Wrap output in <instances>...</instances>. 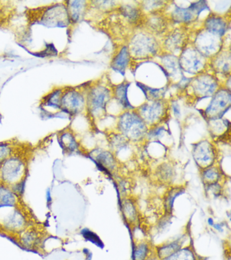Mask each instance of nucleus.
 <instances>
[{
    "label": "nucleus",
    "instance_id": "1",
    "mask_svg": "<svg viewBox=\"0 0 231 260\" xmlns=\"http://www.w3.org/2000/svg\"><path fill=\"white\" fill-rule=\"evenodd\" d=\"M23 16L25 24H38L49 28H65L67 31L70 26L64 0L36 7H26Z\"/></svg>",
    "mask_w": 231,
    "mask_h": 260
},
{
    "label": "nucleus",
    "instance_id": "2",
    "mask_svg": "<svg viewBox=\"0 0 231 260\" xmlns=\"http://www.w3.org/2000/svg\"><path fill=\"white\" fill-rule=\"evenodd\" d=\"M31 152L29 146L21 143L15 153L0 165L1 184L11 187L26 180Z\"/></svg>",
    "mask_w": 231,
    "mask_h": 260
},
{
    "label": "nucleus",
    "instance_id": "3",
    "mask_svg": "<svg viewBox=\"0 0 231 260\" xmlns=\"http://www.w3.org/2000/svg\"><path fill=\"white\" fill-rule=\"evenodd\" d=\"M126 45L131 60H151L162 52L161 40L142 28L129 36Z\"/></svg>",
    "mask_w": 231,
    "mask_h": 260
},
{
    "label": "nucleus",
    "instance_id": "4",
    "mask_svg": "<svg viewBox=\"0 0 231 260\" xmlns=\"http://www.w3.org/2000/svg\"><path fill=\"white\" fill-rule=\"evenodd\" d=\"M112 98V89L105 86L100 81H89L86 93L87 117L95 121L104 117L107 106Z\"/></svg>",
    "mask_w": 231,
    "mask_h": 260
},
{
    "label": "nucleus",
    "instance_id": "5",
    "mask_svg": "<svg viewBox=\"0 0 231 260\" xmlns=\"http://www.w3.org/2000/svg\"><path fill=\"white\" fill-rule=\"evenodd\" d=\"M220 79L210 71L190 77L188 86L182 92L192 103L212 97L221 86Z\"/></svg>",
    "mask_w": 231,
    "mask_h": 260
},
{
    "label": "nucleus",
    "instance_id": "6",
    "mask_svg": "<svg viewBox=\"0 0 231 260\" xmlns=\"http://www.w3.org/2000/svg\"><path fill=\"white\" fill-rule=\"evenodd\" d=\"M117 132L129 142H139L147 138L149 127L135 109L127 110L119 116Z\"/></svg>",
    "mask_w": 231,
    "mask_h": 260
},
{
    "label": "nucleus",
    "instance_id": "7",
    "mask_svg": "<svg viewBox=\"0 0 231 260\" xmlns=\"http://www.w3.org/2000/svg\"><path fill=\"white\" fill-rule=\"evenodd\" d=\"M88 82L79 85H64L61 98L62 113L74 119L86 114V93Z\"/></svg>",
    "mask_w": 231,
    "mask_h": 260
},
{
    "label": "nucleus",
    "instance_id": "8",
    "mask_svg": "<svg viewBox=\"0 0 231 260\" xmlns=\"http://www.w3.org/2000/svg\"><path fill=\"white\" fill-rule=\"evenodd\" d=\"M170 103L166 99L147 101L135 109L147 127L153 128L161 125L170 117Z\"/></svg>",
    "mask_w": 231,
    "mask_h": 260
},
{
    "label": "nucleus",
    "instance_id": "9",
    "mask_svg": "<svg viewBox=\"0 0 231 260\" xmlns=\"http://www.w3.org/2000/svg\"><path fill=\"white\" fill-rule=\"evenodd\" d=\"M224 43V38L202 27L191 35L190 44L210 60L223 50Z\"/></svg>",
    "mask_w": 231,
    "mask_h": 260
},
{
    "label": "nucleus",
    "instance_id": "10",
    "mask_svg": "<svg viewBox=\"0 0 231 260\" xmlns=\"http://www.w3.org/2000/svg\"><path fill=\"white\" fill-rule=\"evenodd\" d=\"M29 224V218L21 206L0 209V229L16 236Z\"/></svg>",
    "mask_w": 231,
    "mask_h": 260
},
{
    "label": "nucleus",
    "instance_id": "11",
    "mask_svg": "<svg viewBox=\"0 0 231 260\" xmlns=\"http://www.w3.org/2000/svg\"><path fill=\"white\" fill-rule=\"evenodd\" d=\"M191 35L188 26L172 28L161 38V53L178 56L190 44Z\"/></svg>",
    "mask_w": 231,
    "mask_h": 260
},
{
    "label": "nucleus",
    "instance_id": "12",
    "mask_svg": "<svg viewBox=\"0 0 231 260\" xmlns=\"http://www.w3.org/2000/svg\"><path fill=\"white\" fill-rule=\"evenodd\" d=\"M178 57L180 68L183 73L195 76L209 71L210 60L203 56L190 44L182 51Z\"/></svg>",
    "mask_w": 231,
    "mask_h": 260
},
{
    "label": "nucleus",
    "instance_id": "13",
    "mask_svg": "<svg viewBox=\"0 0 231 260\" xmlns=\"http://www.w3.org/2000/svg\"><path fill=\"white\" fill-rule=\"evenodd\" d=\"M159 57L160 64L165 71L168 80L180 90L184 91L189 83L190 78L184 76L178 62V56L161 53Z\"/></svg>",
    "mask_w": 231,
    "mask_h": 260
},
{
    "label": "nucleus",
    "instance_id": "14",
    "mask_svg": "<svg viewBox=\"0 0 231 260\" xmlns=\"http://www.w3.org/2000/svg\"><path fill=\"white\" fill-rule=\"evenodd\" d=\"M210 8L206 1L193 2L187 8L174 6L173 10L170 14V19L172 23L180 24V26H188L197 21L199 16L203 11Z\"/></svg>",
    "mask_w": 231,
    "mask_h": 260
},
{
    "label": "nucleus",
    "instance_id": "15",
    "mask_svg": "<svg viewBox=\"0 0 231 260\" xmlns=\"http://www.w3.org/2000/svg\"><path fill=\"white\" fill-rule=\"evenodd\" d=\"M219 152L214 142L202 140L193 144L192 156L200 171L216 165Z\"/></svg>",
    "mask_w": 231,
    "mask_h": 260
},
{
    "label": "nucleus",
    "instance_id": "16",
    "mask_svg": "<svg viewBox=\"0 0 231 260\" xmlns=\"http://www.w3.org/2000/svg\"><path fill=\"white\" fill-rule=\"evenodd\" d=\"M231 106L230 90L222 85L212 95L210 104L204 111L207 121L222 119Z\"/></svg>",
    "mask_w": 231,
    "mask_h": 260
},
{
    "label": "nucleus",
    "instance_id": "17",
    "mask_svg": "<svg viewBox=\"0 0 231 260\" xmlns=\"http://www.w3.org/2000/svg\"><path fill=\"white\" fill-rule=\"evenodd\" d=\"M64 88V85H55L42 95L38 106L44 116L55 117L62 114L61 98Z\"/></svg>",
    "mask_w": 231,
    "mask_h": 260
},
{
    "label": "nucleus",
    "instance_id": "18",
    "mask_svg": "<svg viewBox=\"0 0 231 260\" xmlns=\"http://www.w3.org/2000/svg\"><path fill=\"white\" fill-rule=\"evenodd\" d=\"M172 24L166 12L147 14L141 28L159 39L171 29L170 25Z\"/></svg>",
    "mask_w": 231,
    "mask_h": 260
},
{
    "label": "nucleus",
    "instance_id": "19",
    "mask_svg": "<svg viewBox=\"0 0 231 260\" xmlns=\"http://www.w3.org/2000/svg\"><path fill=\"white\" fill-rule=\"evenodd\" d=\"M64 2H65L69 22H70V26H69L68 31H67V36H68V40H71L76 26L83 20H85L90 1H85V0L66 1L64 0Z\"/></svg>",
    "mask_w": 231,
    "mask_h": 260
},
{
    "label": "nucleus",
    "instance_id": "20",
    "mask_svg": "<svg viewBox=\"0 0 231 260\" xmlns=\"http://www.w3.org/2000/svg\"><path fill=\"white\" fill-rule=\"evenodd\" d=\"M18 243L23 249L34 251L40 250L44 234L39 227L29 224L15 236Z\"/></svg>",
    "mask_w": 231,
    "mask_h": 260
},
{
    "label": "nucleus",
    "instance_id": "21",
    "mask_svg": "<svg viewBox=\"0 0 231 260\" xmlns=\"http://www.w3.org/2000/svg\"><path fill=\"white\" fill-rule=\"evenodd\" d=\"M117 13L122 17L125 23L133 28L134 31L140 29L143 26L145 14L141 6L131 4H122L116 8Z\"/></svg>",
    "mask_w": 231,
    "mask_h": 260
},
{
    "label": "nucleus",
    "instance_id": "22",
    "mask_svg": "<svg viewBox=\"0 0 231 260\" xmlns=\"http://www.w3.org/2000/svg\"><path fill=\"white\" fill-rule=\"evenodd\" d=\"M231 54L230 49H224L209 61V71L218 76L230 77Z\"/></svg>",
    "mask_w": 231,
    "mask_h": 260
},
{
    "label": "nucleus",
    "instance_id": "23",
    "mask_svg": "<svg viewBox=\"0 0 231 260\" xmlns=\"http://www.w3.org/2000/svg\"><path fill=\"white\" fill-rule=\"evenodd\" d=\"M57 140L64 153L71 154L82 151V144L78 140L76 132L71 125L58 132Z\"/></svg>",
    "mask_w": 231,
    "mask_h": 260
},
{
    "label": "nucleus",
    "instance_id": "24",
    "mask_svg": "<svg viewBox=\"0 0 231 260\" xmlns=\"http://www.w3.org/2000/svg\"><path fill=\"white\" fill-rule=\"evenodd\" d=\"M18 16V6L15 2L0 0V28L13 32L14 21Z\"/></svg>",
    "mask_w": 231,
    "mask_h": 260
},
{
    "label": "nucleus",
    "instance_id": "25",
    "mask_svg": "<svg viewBox=\"0 0 231 260\" xmlns=\"http://www.w3.org/2000/svg\"><path fill=\"white\" fill-rule=\"evenodd\" d=\"M202 27L224 38L230 27V20L226 16L210 12L205 19Z\"/></svg>",
    "mask_w": 231,
    "mask_h": 260
},
{
    "label": "nucleus",
    "instance_id": "26",
    "mask_svg": "<svg viewBox=\"0 0 231 260\" xmlns=\"http://www.w3.org/2000/svg\"><path fill=\"white\" fill-rule=\"evenodd\" d=\"M89 155L94 160L99 168L106 172L112 173L117 169V160L114 153L109 150L94 149L89 152Z\"/></svg>",
    "mask_w": 231,
    "mask_h": 260
},
{
    "label": "nucleus",
    "instance_id": "27",
    "mask_svg": "<svg viewBox=\"0 0 231 260\" xmlns=\"http://www.w3.org/2000/svg\"><path fill=\"white\" fill-rule=\"evenodd\" d=\"M131 61V57L127 45H123L117 51L116 54L113 56L110 64L111 68L115 72L124 75Z\"/></svg>",
    "mask_w": 231,
    "mask_h": 260
},
{
    "label": "nucleus",
    "instance_id": "28",
    "mask_svg": "<svg viewBox=\"0 0 231 260\" xmlns=\"http://www.w3.org/2000/svg\"><path fill=\"white\" fill-rule=\"evenodd\" d=\"M208 121L209 131L214 140L222 141L230 138V123L227 119H218Z\"/></svg>",
    "mask_w": 231,
    "mask_h": 260
},
{
    "label": "nucleus",
    "instance_id": "29",
    "mask_svg": "<svg viewBox=\"0 0 231 260\" xmlns=\"http://www.w3.org/2000/svg\"><path fill=\"white\" fill-rule=\"evenodd\" d=\"M130 83L129 81H124L118 85H115L112 88L113 97L122 106L125 111L135 109L129 103L127 98V89Z\"/></svg>",
    "mask_w": 231,
    "mask_h": 260
},
{
    "label": "nucleus",
    "instance_id": "30",
    "mask_svg": "<svg viewBox=\"0 0 231 260\" xmlns=\"http://www.w3.org/2000/svg\"><path fill=\"white\" fill-rule=\"evenodd\" d=\"M175 168L170 162H163L159 165L155 170L156 180L162 184H170L175 178Z\"/></svg>",
    "mask_w": 231,
    "mask_h": 260
},
{
    "label": "nucleus",
    "instance_id": "31",
    "mask_svg": "<svg viewBox=\"0 0 231 260\" xmlns=\"http://www.w3.org/2000/svg\"><path fill=\"white\" fill-rule=\"evenodd\" d=\"M121 209L125 220L129 225H135L138 220V209L135 201L129 198L123 199Z\"/></svg>",
    "mask_w": 231,
    "mask_h": 260
},
{
    "label": "nucleus",
    "instance_id": "32",
    "mask_svg": "<svg viewBox=\"0 0 231 260\" xmlns=\"http://www.w3.org/2000/svg\"><path fill=\"white\" fill-rule=\"evenodd\" d=\"M19 199L9 186L0 183V209L19 206Z\"/></svg>",
    "mask_w": 231,
    "mask_h": 260
},
{
    "label": "nucleus",
    "instance_id": "33",
    "mask_svg": "<svg viewBox=\"0 0 231 260\" xmlns=\"http://www.w3.org/2000/svg\"><path fill=\"white\" fill-rule=\"evenodd\" d=\"M201 177L205 186H210L220 182L222 178V172L220 167L214 165L201 171Z\"/></svg>",
    "mask_w": 231,
    "mask_h": 260
},
{
    "label": "nucleus",
    "instance_id": "34",
    "mask_svg": "<svg viewBox=\"0 0 231 260\" xmlns=\"http://www.w3.org/2000/svg\"><path fill=\"white\" fill-rule=\"evenodd\" d=\"M182 243H183V241H182V239H178L157 246L155 249L156 255L160 260L166 259L181 249Z\"/></svg>",
    "mask_w": 231,
    "mask_h": 260
},
{
    "label": "nucleus",
    "instance_id": "35",
    "mask_svg": "<svg viewBox=\"0 0 231 260\" xmlns=\"http://www.w3.org/2000/svg\"><path fill=\"white\" fill-rule=\"evenodd\" d=\"M170 3V2L168 1H143L140 2L139 4L144 14L147 15L166 12Z\"/></svg>",
    "mask_w": 231,
    "mask_h": 260
},
{
    "label": "nucleus",
    "instance_id": "36",
    "mask_svg": "<svg viewBox=\"0 0 231 260\" xmlns=\"http://www.w3.org/2000/svg\"><path fill=\"white\" fill-rule=\"evenodd\" d=\"M184 190H185V188L182 186H174L171 187L166 192L165 195H164L163 202L166 212L168 215L172 214L174 201H175L176 197L183 193Z\"/></svg>",
    "mask_w": 231,
    "mask_h": 260
},
{
    "label": "nucleus",
    "instance_id": "37",
    "mask_svg": "<svg viewBox=\"0 0 231 260\" xmlns=\"http://www.w3.org/2000/svg\"><path fill=\"white\" fill-rule=\"evenodd\" d=\"M137 85L143 90L148 101H159L165 99V94L168 89L166 87L159 89L153 88L139 82H137Z\"/></svg>",
    "mask_w": 231,
    "mask_h": 260
},
{
    "label": "nucleus",
    "instance_id": "38",
    "mask_svg": "<svg viewBox=\"0 0 231 260\" xmlns=\"http://www.w3.org/2000/svg\"><path fill=\"white\" fill-rule=\"evenodd\" d=\"M20 144L13 140L0 142V165L15 153Z\"/></svg>",
    "mask_w": 231,
    "mask_h": 260
},
{
    "label": "nucleus",
    "instance_id": "39",
    "mask_svg": "<svg viewBox=\"0 0 231 260\" xmlns=\"http://www.w3.org/2000/svg\"><path fill=\"white\" fill-rule=\"evenodd\" d=\"M109 146L113 153L118 152L128 145L129 141L121 134H113L109 138Z\"/></svg>",
    "mask_w": 231,
    "mask_h": 260
},
{
    "label": "nucleus",
    "instance_id": "40",
    "mask_svg": "<svg viewBox=\"0 0 231 260\" xmlns=\"http://www.w3.org/2000/svg\"><path fill=\"white\" fill-rule=\"evenodd\" d=\"M163 260H197L196 254L191 248H181L169 257Z\"/></svg>",
    "mask_w": 231,
    "mask_h": 260
},
{
    "label": "nucleus",
    "instance_id": "41",
    "mask_svg": "<svg viewBox=\"0 0 231 260\" xmlns=\"http://www.w3.org/2000/svg\"><path fill=\"white\" fill-rule=\"evenodd\" d=\"M151 254V246L146 241H142L137 244L134 251L135 260H147Z\"/></svg>",
    "mask_w": 231,
    "mask_h": 260
},
{
    "label": "nucleus",
    "instance_id": "42",
    "mask_svg": "<svg viewBox=\"0 0 231 260\" xmlns=\"http://www.w3.org/2000/svg\"><path fill=\"white\" fill-rule=\"evenodd\" d=\"M82 235L85 239L92 242V243H94L95 245L98 246L103 245L102 241H101L100 238H99L96 234L90 231V230L86 229L83 230Z\"/></svg>",
    "mask_w": 231,
    "mask_h": 260
},
{
    "label": "nucleus",
    "instance_id": "43",
    "mask_svg": "<svg viewBox=\"0 0 231 260\" xmlns=\"http://www.w3.org/2000/svg\"><path fill=\"white\" fill-rule=\"evenodd\" d=\"M25 181L26 180L21 181V182L13 185V186L10 187L11 190H13V192L15 193L17 197H19V198L23 195L24 190H25Z\"/></svg>",
    "mask_w": 231,
    "mask_h": 260
},
{
    "label": "nucleus",
    "instance_id": "44",
    "mask_svg": "<svg viewBox=\"0 0 231 260\" xmlns=\"http://www.w3.org/2000/svg\"><path fill=\"white\" fill-rule=\"evenodd\" d=\"M206 187L208 192L212 193L214 196H220L221 192H222V187H221V185L219 183Z\"/></svg>",
    "mask_w": 231,
    "mask_h": 260
},
{
    "label": "nucleus",
    "instance_id": "45",
    "mask_svg": "<svg viewBox=\"0 0 231 260\" xmlns=\"http://www.w3.org/2000/svg\"><path fill=\"white\" fill-rule=\"evenodd\" d=\"M172 108L174 115H175L176 117H179L180 115H181V112H180V107L178 106V104L176 103H172Z\"/></svg>",
    "mask_w": 231,
    "mask_h": 260
},
{
    "label": "nucleus",
    "instance_id": "46",
    "mask_svg": "<svg viewBox=\"0 0 231 260\" xmlns=\"http://www.w3.org/2000/svg\"><path fill=\"white\" fill-rule=\"evenodd\" d=\"M46 199H47L48 202H50L52 200V195H51V191H50V189H48L46 190Z\"/></svg>",
    "mask_w": 231,
    "mask_h": 260
}]
</instances>
